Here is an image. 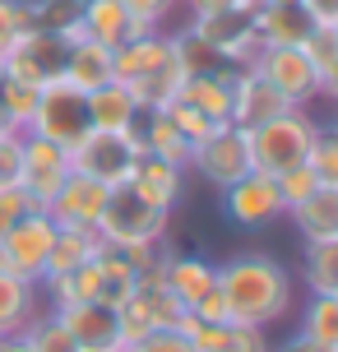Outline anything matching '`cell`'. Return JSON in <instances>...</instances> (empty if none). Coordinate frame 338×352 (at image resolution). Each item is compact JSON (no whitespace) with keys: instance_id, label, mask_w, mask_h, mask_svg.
<instances>
[{"instance_id":"8992f818","label":"cell","mask_w":338,"mask_h":352,"mask_svg":"<svg viewBox=\"0 0 338 352\" xmlns=\"http://www.w3.org/2000/svg\"><path fill=\"white\" fill-rule=\"evenodd\" d=\"M185 28H190L223 65H255V56L264 52V47H260V33H255V10H236V5H232V10H214V14H190Z\"/></svg>"},{"instance_id":"52a82bcc","label":"cell","mask_w":338,"mask_h":352,"mask_svg":"<svg viewBox=\"0 0 338 352\" xmlns=\"http://www.w3.org/2000/svg\"><path fill=\"white\" fill-rule=\"evenodd\" d=\"M185 172H195L199 181H209L214 190L232 186V181H241L246 172H255V162H250V140L241 125H218L209 140H199L190 148V162H185Z\"/></svg>"},{"instance_id":"9a60e30c","label":"cell","mask_w":338,"mask_h":352,"mask_svg":"<svg viewBox=\"0 0 338 352\" xmlns=\"http://www.w3.org/2000/svg\"><path fill=\"white\" fill-rule=\"evenodd\" d=\"M283 111H292V102H287L283 93L269 84V79L255 70V65H241V74H236V88H232V125L255 130V125L273 121V116H283Z\"/></svg>"},{"instance_id":"7402d4cb","label":"cell","mask_w":338,"mask_h":352,"mask_svg":"<svg viewBox=\"0 0 338 352\" xmlns=\"http://www.w3.org/2000/svg\"><path fill=\"white\" fill-rule=\"evenodd\" d=\"M130 186L144 190L148 199L167 204V209H177L181 190H185V167H177V162H167V158H153V153H139L135 167H130Z\"/></svg>"},{"instance_id":"9c48e42d","label":"cell","mask_w":338,"mask_h":352,"mask_svg":"<svg viewBox=\"0 0 338 352\" xmlns=\"http://www.w3.org/2000/svg\"><path fill=\"white\" fill-rule=\"evenodd\" d=\"M65 56H70V42H65V37L28 28V33L10 47V56H5L0 70L23 79V84H33V88H52V84L65 79Z\"/></svg>"},{"instance_id":"f546056e","label":"cell","mask_w":338,"mask_h":352,"mask_svg":"<svg viewBox=\"0 0 338 352\" xmlns=\"http://www.w3.org/2000/svg\"><path fill=\"white\" fill-rule=\"evenodd\" d=\"M23 338H28V348H33V352H79V343L70 338V329L60 324L56 311H42V316L23 329Z\"/></svg>"},{"instance_id":"5b68a950","label":"cell","mask_w":338,"mask_h":352,"mask_svg":"<svg viewBox=\"0 0 338 352\" xmlns=\"http://www.w3.org/2000/svg\"><path fill=\"white\" fill-rule=\"evenodd\" d=\"M23 130L37 135V140H47V144H60V148L70 153L74 144L89 135V98H84L79 88H70V84L42 88L33 116H28Z\"/></svg>"},{"instance_id":"ab89813d","label":"cell","mask_w":338,"mask_h":352,"mask_svg":"<svg viewBox=\"0 0 338 352\" xmlns=\"http://www.w3.org/2000/svg\"><path fill=\"white\" fill-rule=\"evenodd\" d=\"M273 181H278V195H283V204H287V209H297V204H302L306 195H311V190H315V186H320L311 167H292V172L273 176Z\"/></svg>"},{"instance_id":"277c9868","label":"cell","mask_w":338,"mask_h":352,"mask_svg":"<svg viewBox=\"0 0 338 352\" xmlns=\"http://www.w3.org/2000/svg\"><path fill=\"white\" fill-rule=\"evenodd\" d=\"M172 228V209L148 199L144 190H135L130 181L111 186L102 218H98V236L102 241H162Z\"/></svg>"},{"instance_id":"ba28073f","label":"cell","mask_w":338,"mask_h":352,"mask_svg":"<svg viewBox=\"0 0 338 352\" xmlns=\"http://www.w3.org/2000/svg\"><path fill=\"white\" fill-rule=\"evenodd\" d=\"M52 241H56V223L42 209H28L14 228L0 236V269L14 274V278L42 283V269H47Z\"/></svg>"},{"instance_id":"44dd1931","label":"cell","mask_w":338,"mask_h":352,"mask_svg":"<svg viewBox=\"0 0 338 352\" xmlns=\"http://www.w3.org/2000/svg\"><path fill=\"white\" fill-rule=\"evenodd\" d=\"M311 14L302 5H255V33L260 47H302L311 37Z\"/></svg>"},{"instance_id":"30bf717a","label":"cell","mask_w":338,"mask_h":352,"mask_svg":"<svg viewBox=\"0 0 338 352\" xmlns=\"http://www.w3.org/2000/svg\"><path fill=\"white\" fill-rule=\"evenodd\" d=\"M223 213H227L236 228L246 232H260L269 228V223H278V218H287V204L283 195H278V181L264 172H246L241 181H232V186H223Z\"/></svg>"},{"instance_id":"b9f144b4","label":"cell","mask_w":338,"mask_h":352,"mask_svg":"<svg viewBox=\"0 0 338 352\" xmlns=\"http://www.w3.org/2000/svg\"><path fill=\"white\" fill-rule=\"evenodd\" d=\"M28 209H33V199H28V195L19 190V186L0 190V236H5V232L14 228V223H19V218H23Z\"/></svg>"},{"instance_id":"ac0fdd59","label":"cell","mask_w":338,"mask_h":352,"mask_svg":"<svg viewBox=\"0 0 338 352\" xmlns=\"http://www.w3.org/2000/svg\"><path fill=\"white\" fill-rule=\"evenodd\" d=\"M42 311H47V306H42V283L14 278V274L0 269V338L23 334Z\"/></svg>"},{"instance_id":"83f0119b","label":"cell","mask_w":338,"mask_h":352,"mask_svg":"<svg viewBox=\"0 0 338 352\" xmlns=\"http://www.w3.org/2000/svg\"><path fill=\"white\" fill-rule=\"evenodd\" d=\"M311 343H320L324 352H338V292H324V297H311L302 311V329Z\"/></svg>"},{"instance_id":"e0dca14e","label":"cell","mask_w":338,"mask_h":352,"mask_svg":"<svg viewBox=\"0 0 338 352\" xmlns=\"http://www.w3.org/2000/svg\"><path fill=\"white\" fill-rule=\"evenodd\" d=\"M139 33H153V28H144L135 19L121 10V0H84V19H79V37H89V42H102V47H125L130 37Z\"/></svg>"},{"instance_id":"d590c367","label":"cell","mask_w":338,"mask_h":352,"mask_svg":"<svg viewBox=\"0 0 338 352\" xmlns=\"http://www.w3.org/2000/svg\"><path fill=\"white\" fill-rule=\"evenodd\" d=\"M121 10L135 19V23H144V28H153V33H158L162 23L181 10V0H121Z\"/></svg>"},{"instance_id":"f6af8a7d","label":"cell","mask_w":338,"mask_h":352,"mask_svg":"<svg viewBox=\"0 0 338 352\" xmlns=\"http://www.w3.org/2000/svg\"><path fill=\"white\" fill-rule=\"evenodd\" d=\"M181 5H185L190 14H214V10H232V5H236V10H255L260 0H181Z\"/></svg>"},{"instance_id":"7bdbcfd3","label":"cell","mask_w":338,"mask_h":352,"mask_svg":"<svg viewBox=\"0 0 338 352\" xmlns=\"http://www.w3.org/2000/svg\"><path fill=\"white\" fill-rule=\"evenodd\" d=\"M190 316H199V320H214V324H232L227 320V301H223V292H204V297L195 301V306H190Z\"/></svg>"},{"instance_id":"5bb4252c","label":"cell","mask_w":338,"mask_h":352,"mask_svg":"<svg viewBox=\"0 0 338 352\" xmlns=\"http://www.w3.org/2000/svg\"><path fill=\"white\" fill-rule=\"evenodd\" d=\"M102 204H107V186H98L89 176L70 172L65 176V186L52 195V204H47V218H52L56 228H84V232H98V218H102Z\"/></svg>"},{"instance_id":"d6a6232c","label":"cell","mask_w":338,"mask_h":352,"mask_svg":"<svg viewBox=\"0 0 338 352\" xmlns=\"http://www.w3.org/2000/svg\"><path fill=\"white\" fill-rule=\"evenodd\" d=\"M162 111H167V121H172V125L181 130V135L190 140V148H195L199 140H209V135L218 130V121H209L204 111H195V107H190V102H181V98H172V102L162 107Z\"/></svg>"},{"instance_id":"4316f807","label":"cell","mask_w":338,"mask_h":352,"mask_svg":"<svg viewBox=\"0 0 338 352\" xmlns=\"http://www.w3.org/2000/svg\"><path fill=\"white\" fill-rule=\"evenodd\" d=\"M28 19L42 33H56L65 42H79V19H84V0H28Z\"/></svg>"},{"instance_id":"4dcf8cb0","label":"cell","mask_w":338,"mask_h":352,"mask_svg":"<svg viewBox=\"0 0 338 352\" xmlns=\"http://www.w3.org/2000/svg\"><path fill=\"white\" fill-rule=\"evenodd\" d=\"M37 93L42 88H33V84H23V79L0 70V102H5V121L14 125V130L28 125V116H33V107H37Z\"/></svg>"},{"instance_id":"7c38bea8","label":"cell","mask_w":338,"mask_h":352,"mask_svg":"<svg viewBox=\"0 0 338 352\" xmlns=\"http://www.w3.org/2000/svg\"><path fill=\"white\" fill-rule=\"evenodd\" d=\"M70 153L60 148V144H47L28 135L23 130V162H19V190L33 199V209H47L52 204V195L65 186V176H70Z\"/></svg>"},{"instance_id":"484cf974","label":"cell","mask_w":338,"mask_h":352,"mask_svg":"<svg viewBox=\"0 0 338 352\" xmlns=\"http://www.w3.org/2000/svg\"><path fill=\"white\" fill-rule=\"evenodd\" d=\"M302 278H306V292L311 297L338 292V241H306Z\"/></svg>"},{"instance_id":"8d00e7d4","label":"cell","mask_w":338,"mask_h":352,"mask_svg":"<svg viewBox=\"0 0 338 352\" xmlns=\"http://www.w3.org/2000/svg\"><path fill=\"white\" fill-rule=\"evenodd\" d=\"M19 162H23V130H0V190L19 186Z\"/></svg>"},{"instance_id":"3957f363","label":"cell","mask_w":338,"mask_h":352,"mask_svg":"<svg viewBox=\"0 0 338 352\" xmlns=\"http://www.w3.org/2000/svg\"><path fill=\"white\" fill-rule=\"evenodd\" d=\"M315 125L320 121H315L306 107H292V111H283V116H273V121L246 130L255 172L283 176V172H292V167H306V153H311V140H315Z\"/></svg>"},{"instance_id":"7a4b0ae2","label":"cell","mask_w":338,"mask_h":352,"mask_svg":"<svg viewBox=\"0 0 338 352\" xmlns=\"http://www.w3.org/2000/svg\"><path fill=\"white\" fill-rule=\"evenodd\" d=\"M111 79L121 88H130V98L139 107H167L185 84V70L177 60L172 33H139L125 47L111 52Z\"/></svg>"},{"instance_id":"f907efd6","label":"cell","mask_w":338,"mask_h":352,"mask_svg":"<svg viewBox=\"0 0 338 352\" xmlns=\"http://www.w3.org/2000/svg\"><path fill=\"white\" fill-rule=\"evenodd\" d=\"M0 130H14V125L5 121V102H0Z\"/></svg>"},{"instance_id":"d4e9b609","label":"cell","mask_w":338,"mask_h":352,"mask_svg":"<svg viewBox=\"0 0 338 352\" xmlns=\"http://www.w3.org/2000/svg\"><path fill=\"white\" fill-rule=\"evenodd\" d=\"M98 250H102V236H98V232L56 228V241H52V255H47L42 278H60V274H70V269H79V264L98 260Z\"/></svg>"},{"instance_id":"1f68e13d","label":"cell","mask_w":338,"mask_h":352,"mask_svg":"<svg viewBox=\"0 0 338 352\" xmlns=\"http://www.w3.org/2000/svg\"><path fill=\"white\" fill-rule=\"evenodd\" d=\"M135 297L144 301V316H148L153 329H177L181 316H185V306L167 292V283H158V287H135Z\"/></svg>"},{"instance_id":"60d3db41","label":"cell","mask_w":338,"mask_h":352,"mask_svg":"<svg viewBox=\"0 0 338 352\" xmlns=\"http://www.w3.org/2000/svg\"><path fill=\"white\" fill-rule=\"evenodd\" d=\"M125 352H195V348H190V338L181 334V329H153L139 343H130Z\"/></svg>"},{"instance_id":"bcb514c9","label":"cell","mask_w":338,"mask_h":352,"mask_svg":"<svg viewBox=\"0 0 338 352\" xmlns=\"http://www.w3.org/2000/svg\"><path fill=\"white\" fill-rule=\"evenodd\" d=\"M269 352H324L320 343H311L306 334H292L287 343H278V348H269Z\"/></svg>"},{"instance_id":"c3c4849f","label":"cell","mask_w":338,"mask_h":352,"mask_svg":"<svg viewBox=\"0 0 338 352\" xmlns=\"http://www.w3.org/2000/svg\"><path fill=\"white\" fill-rule=\"evenodd\" d=\"M0 352H33V348H28L23 334H10V338H0Z\"/></svg>"},{"instance_id":"ee69618b","label":"cell","mask_w":338,"mask_h":352,"mask_svg":"<svg viewBox=\"0 0 338 352\" xmlns=\"http://www.w3.org/2000/svg\"><path fill=\"white\" fill-rule=\"evenodd\" d=\"M302 10L315 28H338V0H302Z\"/></svg>"},{"instance_id":"7dc6e473","label":"cell","mask_w":338,"mask_h":352,"mask_svg":"<svg viewBox=\"0 0 338 352\" xmlns=\"http://www.w3.org/2000/svg\"><path fill=\"white\" fill-rule=\"evenodd\" d=\"M320 98H334V102H338V60L320 74Z\"/></svg>"},{"instance_id":"d6986e66","label":"cell","mask_w":338,"mask_h":352,"mask_svg":"<svg viewBox=\"0 0 338 352\" xmlns=\"http://www.w3.org/2000/svg\"><path fill=\"white\" fill-rule=\"evenodd\" d=\"M297 236L306 241H338V186H315L297 209H287Z\"/></svg>"},{"instance_id":"836d02e7","label":"cell","mask_w":338,"mask_h":352,"mask_svg":"<svg viewBox=\"0 0 338 352\" xmlns=\"http://www.w3.org/2000/svg\"><path fill=\"white\" fill-rule=\"evenodd\" d=\"M172 47H177V60H181V70H185V79L190 74H204V70H214L218 65V56L199 42L190 28H181V33H172Z\"/></svg>"},{"instance_id":"f1b7e54d","label":"cell","mask_w":338,"mask_h":352,"mask_svg":"<svg viewBox=\"0 0 338 352\" xmlns=\"http://www.w3.org/2000/svg\"><path fill=\"white\" fill-rule=\"evenodd\" d=\"M306 167L320 186H338V125H315V140L306 153Z\"/></svg>"},{"instance_id":"603a6c76","label":"cell","mask_w":338,"mask_h":352,"mask_svg":"<svg viewBox=\"0 0 338 352\" xmlns=\"http://www.w3.org/2000/svg\"><path fill=\"white\" fill-rule=\"evenodd\" d=\"M60 84L79 88L84 98H89L93 88L111 84V47H102V42H89V37L70 42V56H65V79H60Z\"/></svg>"},{"instance_id":"cb8c5ba5","label":"cell","mask_w":338,"mask_h":352,"mask_svg":"<svg viewBox=\"0 0 338 352\" xmlns=\"http://www.w3.org/2000/svg\"><path fill=\"white\" fill-rule=\"evenodd\" d=\"M139 102L130 98V88H121L116 79L89 93V130H102V135H125L130 121H135Z\"/></svg>"},{"instance_id":"74e56055","label":"cell","mask_w":338,"mask_h":352,"mask_svg":"<svg viewBox=\"0 0 338 352\" xmlns=\"http://www.w3.org/2000/svg\"><path fill=\"white\" fill-rule=\"evenodd\" d=\"M269 329H255V324H227V334L218 343V352H269Z\"/></svg>"},{"instance_id":"4fadbf2b","label":"cell","mask_w":338,"mask_h":352,"mask_svg":"<svg viewBox=\"0 0 338 352\" xmlns=\"http://www.w3.org/2000/svg\"><path fill=\"white\" fill-rule=\"evenodd\" d=\"M255 70L264 74L292 107H306L311 98H320V70L311 65V56L302 47H264L255 56Z\"/></svg>"},{"instance_id":"6da1fadb","label":"cell","mask_w":338,"mask_h":352,"mask_svg":"<svg viewBox=\"0 0 338 352\" xmlns=\"http://www.w3.org/2000/svg\"><path fill=\"white\" fill-rule=\"evenodd\" d=\"M218 292L227 301L232 324H255V329L287 320L297 306V278L287 274L283 260L264 250H241L227 264H218Z\"/></svg>"},{"instance_id":"ffe728a7","label":"cell","mask_w":338,"mask_h":352,"mask_svg":"<svg viewBox=\"0 0 338 352\" xmlns=\"http://www.w3.org/2000/svg\"><path fill=\"white\" fill-rule=\"evenodd\" d=\"M162 283H167V292L190 311L204 292H214L218 287V264H209L204 255H185V250H172V260H167V274H162Z\"/></svg>"},{"instance_id":"f35d334b","label":"cell","mask_w":338,"mask_h":352,"mask_svg":"<svg viewBox=\"0 0 338 352\" xmlns=\"http://www.w3.org/2000/svg\"><path fill=\"white\" fill-rule=\"evenodd\" d=\"M302 52L311 56V65L324 74L338 60V28H311V37L302 42Z\"/></svg>"},{"instance_id":"e575fe53","label":"cell","mask_w":338,"mask_h":352,"mask_svg":"<svg viewBox=\"0 0 338 352\" xmlns=\"http://www.w3.org/2000/svg\"><path fill=\"white\" fill-rule=\"evenodd\" d=\"M28 28H33V19H28V0H0V65H5L10 47H14Z\"/></svg>"},{"instance_id":"8fae6325","label":"cell","mask_w":338,"mask_h":352,"mask_svg":"<svg viewBox=\"0 0 338 352\" xmlns=\"http://www.w3.org/2000/svg\"><path fill=\"white\" fill-rule=\"evenodd\" d=\"M135 148H130V140L125 135H102V130H89L84 140L70 148V167L79 176H89V181H98V186H121V181H130V167H135Z\"/></svg>"},{"instance_id":"681fc988","label":"cell","mask_w":338,"mask_h":352,"mask_svg":"<svg viewBox=\"0 0 338 352\" xmlns=\"http://www.w3.org/2000/svg\"><path fill=\"white\" fill-rule=\"evenodd\" d=\"M260 5H302V0H260Z\"/></svg>"},{"instance_id":"2e32d148","label":"cell","mask_w":338,"mask_h":352,"mask_svg":"<svg viewBox=\"0 0 338 352\" xmlns=\"http://www.w3.org/2000/svg\"><path fill=\"white\" fill-rule=\"evenodd\" d=\"M60 324L70 329L79 352H121V324L116 311L102 301H79V306H56Z\"/></svg>"}]
</instances>
